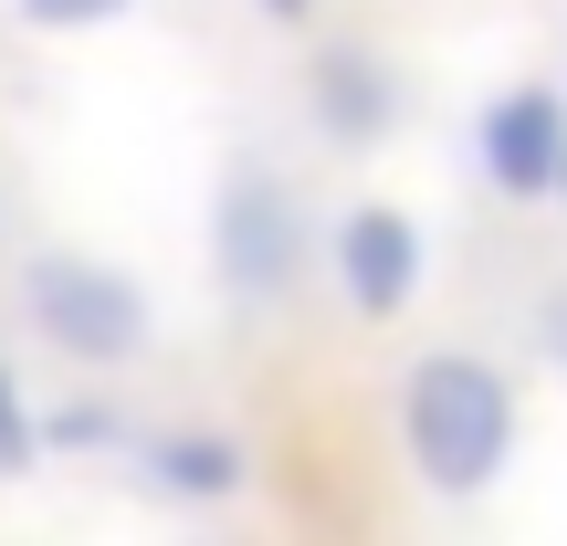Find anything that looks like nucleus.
I'll return each mask as SVG.
<instances>
[{
    "mask_svg": "<svg viewBox=\"0 0 567 546\" xmlns=\"http://www.w3.org/2000/svg\"><path fill=\"white\" fill-rule=\"evenodd\" d=\"M42 442H116V421L105 410H63V421H42Z\"/></svg>",
    "mask_w": 567,
    "mask_h": 546,
    "instance_id": "obj_10",
    "label": "nucleus"
},
{
    "mask_svg": "<svg viewBox=\"0 0 567 546\" xmlns=\"http://www.w3.org/2000/svg\"><path fill=\"white\" fill-rule=\"evenodd\" d=\"M400 463L421 494H442V505H473V494H494V473L515 463V431H526V410H515V379L484 358V347H421V358L400 368Z\"/></svg>",
    "mask_w": 567,
    "mask_h": 546,
    "instance_id": "obj_1",
    "label": "nucleus"
},
{
    "mask_svg": "<svg viewBox=\"0 0 567 546\" xmlns=\"http://www.w3.org/2000/svg\"><path fill=\"white\" fill-rule=\"evenodd\" d=\"M210 284H221L243 316H274L305 284V200L295 179L264 158H231L210 189Z\"/></svg>",
    "mask_w": 567,
    "mask_h": 546,
    "instance_id": "obj_2",
    "label": "nucleus"
},
{
    "mask_svg": "<svg viewBox=\"0 0 567 546\" xmlns=\"http://www.w3.org/2000/svg\"><path fill=\"white\" fill-rule=\"evenodd\" d=\"M32 463H42V421H32V400H21V379L0 368V484H21Z\"/></svg>",
    "mask_w": 567,
    "mask_h": 546,
    "instance_id": "obj_8",
    "label": "nucleus"
},
{
    "mask_svg": "<svg viewBox=\"0 0 567 546\" xmlns=\"http://www.w3.org/2000/svg\"><path fill=\"white\" fill-rule=\"evenodd\" d=\"M32 32H95V21H116V11H137V0H11Z\"/></svg>",
    "mask_w": 567,
    "mask_h": 546,
    "instance_id": "obj_9",
    "label": "nucleus"
},
{
    "mask_svg": "<svg viewBox=\"0 0 567 546\" xmlns=\"http://www.w3.org/2000/svg\"><path fill=\"white\" fill-rule=\"evenodd\" d=\"M536 347H547V358L567 368V284H557V295H547V305H536Z\"/></svg>",
    "mask_w": 567,
    "mask_h": 546,
    "instance_id": "obj_11",
    "label": "nucleus"
},
{
    "mask_svg": "<svg viewBox=\"0 0 567 546\" xmlns=\"http://www.w3.org/2000/svg\"><path fill=\"white\" fill-rule=\"evenodd\" d=\"M326 274H337V295H347L358 326H389V316H410V295H421L431 243H421L410 210L358 200V210H337V231H326Z\"/></svg>",
    "mask_w": 567,
    "mask_h": 546,
    "instance_id": "obj_4",
    "label": "nucleus"
},
{
    "mask_svg": "<svg viewBox=\"0 0 567 546\" xmlns=\"http://www.w3.org/2000/svg\"><path fill=\"white\" fill-rule=\"evenodd\" d=\"M21 326L74 368H126L147 347V284L95 253H32L21 264Z\"/></svg>",
    "mask_w": 567,
    "mask_h": 546,
    "instance_id": "obj_3",
    "label": "nucleus"
},
{
    "mask_svg": "<svg viewBox=\"0 0 567 546\" xmlns=\"http://www.w3.org/2000/svg\"><path fill=\"white\" fill-rule=\"evenodd\" d=\"M252 11H274V21H305V11H316V0H252Z\"/></svg>",
    "mask_w": 567,
    "mask_h": 546,
    "instance_id": "obj_12",
    "label": "nucleus"
},
{
    "mask_svg": "<svg viewBox=\"0 0 567 546\" xmlns=\"http://www.w3.org/2000/svg\"><path fill=\"white\" fill-rule=\"evenodd\" d=\"M473 168H484L515 210L557 200V179H567V95L557 84H505V95H484V116H473Z\"/></svg>",
    "mask_w": 567,
    "mask_h": 546,
    "instance_id": "obj_5",
    "label": "nucleus"
},
{
    "mask_svg": "<svg viewBox=\"0 0 567 546\" xmlns=\"http://www.w3.org/2000/svg\"><path fill=\"white\" fill-rule=\"evenodd\" d=\"M147 484L179 494V505H231V494L252 484V452L231 442V431H158V442H147Z\"/></svg>",
    "mask_w": 567,
    "mask_h": 546,
    "instance_id": "obj_7",
    "label": "nucleus"
},
{
    "mask_svg": "<svg viewBox=\"0 0 567 546\" xmlns=\"http://www.w3.org/2000/svg\"><path fill=\"white\" fill-rule=\"evenodd\" d=\"M305 116L337 147H379L389 126H400V74H389L368 42H326V53L305 63Z\"/></svg>",
    "mask_w": 567,
    "mask_h": 546,
    "instance_id": "obj_6",
    "label": "nucleus"
}]
</instances>
